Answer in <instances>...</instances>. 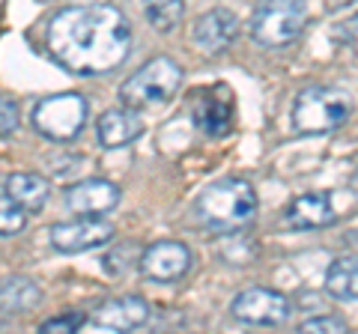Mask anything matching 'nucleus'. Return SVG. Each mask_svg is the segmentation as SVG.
I'll return each instance as SVG.
<instances>
[{"mask_svg":"<svg viewBox=\"0 0 358 334\" xmlns=\"http://www.w3.org/2000/svg\"><path fill=\"white\" fill-rule=\"evenodd\" d=\"M131 24L110 3L66 6L48 21V51L75 75H108L131 54Z\"/></svg>","mask_w":358,"mask_h":334,"instance_id":"obj_1","label":"nucleus"},{"mask_svg":"<svg viewBox=\"0 0 358 334\" xmlns=\"http://www.w3.org/2000/svg\"><path fill=\"white\" fill-rule=\"evenodd\" d=\"M194 212L200 224L209 227L212 233H236L254 224L257 215V191L248 180H221L203 188L197 197Z\"/></svg>","mask_w":358,"mask_h":334,"instance_id":"obj_2","label":"nucleus"},{"mask_svg":"<svg viewBox=\"0 0 358 334\" xmlns=\"http://www.w3.org/2000/svg\"><path fill=\"white\" fill-rule=\"evenodd\" d=\"M179 87H182V66L173 57H155L122 81L120 96L126 108L143 110V108H159L164 102H171L179 93Z\"/></svg>","mask_w":358,"mask_h":334,"instance_id":"obj_3","label":"nucleus"},{"mask_svg":"<svg viewBox=\"0 0 358 334\" xmlns=\"http://www.w3.org/2000/svg\"><path fill=\"white\" fill-rule=\"evenodd\" d=\"M305 0H257L251 13V36L263 48H287L305 33Z\"/></svg>","mask_w":358,"mask_h":334,"instance_id":"obj_4","label":"nucleus"},{"mask_svg":"<svg viewBox=\"0 0 358 334\" xmlns=\"http://www.w3.org/2000/svg\"><path fill=\"white\" fill-rule=\"evenodd\" d=\"M352 114L350 96L334 87H308L293 102V129L299 135H322L341 129Z\"/></svg>","mask_w":358,"mask_h":334,"instance_id":"obj_5","label":"nucleus"},{"mask_svg":"<svg viewBox=\"0 0 358 334\" xmlns=\"http://www.w3.org/2000/svg\"><path fill=\"white\" fill-rule=\"evenodd\" d=\"M90 117V102L81 93H57L45 96L33 105L30 122L36 129V135L54 143H69L84 131Z\"/></svg>","mask_w":358,"mask_h":334,"instance_id":"obj_6","label":"nucleus"},{"mask_svg":"<svg viewBox=\"0 0 358 334\" xmlns=\"http://www.w3.org/2000/svg\"><path fill=\"white\" fill-rule=\"evenodd\" d=\"M230 314L248 326H284L293 314V305L284 293L268 286H251L233 298Z\"/></svg>","mask_w":358,"mask_h":334,"instance_id":"obj_7","label":"nucleus"},{"mask_svg":"<svg viewBox=\"0 0 358 334\" xmlns=\"http://www.w3.org/2000/svg\"><path fill=\"white\" fill-rule=\"evenodd\" d=\"M114 239V224L105 221L102 215H78L75 221L51 227V245L60 254H81L102 248Z\"/></svg>","mask_w":358,"mask_h":334,"instance_id":"obj_8","label":"nucleus"},{"mask_svg":"<svg viewBox=\"0 0 358 334\" xmlns=\"http://www.w3.org/2000/svg\"><path fill=\"white\" fill-rule=\"evenodd\" d=\"M192 251H188L185 242H155L150 245L147 251L138 257L141 263V272L147 281H155V284H173L179 277H185L188 269H192Z\"/></svg>","mask_w":358,"mask_h":334,"instance_id":"obj_9","label":"nucleus"},{"mask_svg":"<svg viewBox=\"0 0 358 334\" xmlns=\"http://www.w3.org/2000/svg\"><path fill=\"white\" fill-rule=\"evenodd\" d=\"M194 126L209 138H224L233 129V96L227 87H212V90H197L192 102Z\"/></svg>","mask_w":358,"mask_h":334,"instance_id":"obj_10","label":"nucleus"},{"mask_svg":"<svg viewBox=\"0 0 358 334\" xmlns=\"http://www.w3.org/2000/svg\"><path fill=\"white\" fill-rule=\"evenodd\" d=\"M236 36H239V18L230 9H212V13L200 15L192 27L194 45L203 54H209V57L224 54L236 42Z\"/></svg>","mask_w":358,"mask_h":334,"instance_id":"obj_11","label":"nucleus"},{"mask_svg":"<svg viewBox=\"0 0 358 334\" xmlns=\"http://www.w3.org/2000/svg\"><path fill=\"white\" fill-rule=\"evenodd\" d=\"M120 203V188L108 180H84L66 188V206L75 215H105Z\"/></svg>","mask_w":358,"mask_h":334,"instance_id":"obj_12","label":"nucleus"},{"mask_svg":"<svg viewBox=\"0 0 358 334\" xmlns=\"http://www.w3.org/2000/svg\"><path fill=\"white\" fill-rule=\"evenodd\" d=\"M150 314H152V307L147 298L122 296V298H114V302H105L96 310L93 326L108 328V331H131V328H141L143 322H150Z\"/></svg>","mask_w":358,"mask_h":334,"instance_id":"obj_13","label":"nucleus"},{"mask_svg":"<svg viewBox=\"0 0 358 334\" xmlns=\"http://www.w3.org/2000/svg\"><path fill=\"white\" fill-rule=\"evenodd\" d=\"M96 131H99V143L105 150H122L143 135V119L131 108H114L99 117Z\"/></svg>","mask_w":358,"mask_h":334,"instance_id":"obj_14","label":"nucleus"},{"mask_svg":"<svg viewBox=\"0 0 358 334\" xmlns=\"http://www.w3.org/2000/svg\"><path fill=\"white\" fill-rule=\"evenodd\" d=\"M334 206L329 194H301L287 206V227L293 230H320L334 224Z\"/></svg>","mask_w":358,"mask_h":334,"instance_id":"obj_15","label":"nucleus"},{"mask_svg":"<svg viewBox=\"0 0 358 334\" xmlns=\"http://www.w3.org/2000/svg\"><path fill=\"white\" fill-rule=\"evenodd\" d=\"M6 194L24 209V212H39L51 197V185L39 173H13L6 180Z\"/></svg>","mask_w":358,"mask_h":334,"instance_id":"obj_16","label":"nucleus"},{"mask_svg":"<svg viewBox=\"0 0 358 334\" xmlns=\"http://www.w3.org/2000/svg\"><path fill=\"white\" fill-rule=\"evenodd\" d=\"M42 302V289L30 277H6L0 281V310L3 314H27Z\"/></svg>","mask_w":358,"mask_h":334,"instance_id":"obj_17","label":"nucleus"},{"mask_svg":"<svg viewBox=\"0 0 358 334\" xmlns=\"http://www.w3.org/2000/svg\"><path fill=\"white\" fill-rule=\"evenodd\" d=\"M326 289L338 302H355L358 296V263L355 257H341L329 266L326 272Z\"/></svg>","mask_w":358,"mask_h":334,"instance_id":"obj_18","label":"nucleus"},{"mask_svg":"<svg viewBox=\"0 0 358 334\" xmlns=\"http://www.w3.org/2000/svg\"><path fill=\"white\" fill-rule=\"evenodd\" d=\"M141 6L159 33H171L185 15V0H141Z\"/></svg>","mask_w":358,"mask_h":334,"instance_id":"obj_19","label":"nucleus"},{"mask_svg":"<svg viewBox=\"0 0 358 334\" xmlns=\"http://www.w3.org/2000/svg\"><path fill=\"white\" fill-rule=\"evenodd\" d=\"M221 257L230 260V263H254V254L257 248L242 236V230L236 233H221V245H218Z\"/></svg>","mask_w":358,"mask_h":334,"instance_id":"obj_20","label":"nucleus"},{"mask_svg":"<svg viewBox=\"0 0 358 334\" xmlns=\"http://www.w3.org/2000/svg\"><path fill=\"white\" fill-rule=\"evenodd\" d=\"M27 227V212L9 194H0V236H15Z\"/></svg>","mask_w":358,"mask_h":334,"instance_id":"obj_21","label":"nucleus"},{"mask_svg":"<svg viewBox=\"0 0 358 334\" xmlns=\"http://www.w3.org/2000/svg\"><path fill=\"white\" fill-rule=\"evenodd\" d=\"M21 126V114H18V102L13 96L0 93V140L13 138Z\"/></svg>","mask_w":358,"mask_h":334,"instance_id":"obj_22","label":"nucleus"},{"mask_svg":"<svg viewBox=\"0 0 358 334\" xmlns=\"http://www.w3.org/2000/svg\"><path fill=\"white\" fill-rule=\"evenodd\" d=\"M301 331L305 334H320V331H329V334H346L350 326L338 317H313L308 322H301Z\"/></svg>","mask_w":358,"mask_h":334,"instance_id":"obj_23","label":"nucleus"},{"mask_svg":"<svg viewBox=\"0 0 358 334\" xmlns=\"http://www.w3.org/2000/svg\"><path fill=\"white\" fill-rule=\"evenodd\" d=\"M87 322L84 314H66V317H54V319H45L42 322V334H57V331H78Z\"/></svg>","mask_w":358,"mask_h":334,"instance_id":"obj_24","label":"nucleus"},{"mask_svg":"<svg viewBox=\"0 0 358 334\" xmlns=\"http://www.w3.org/2000/svg\"><path fill=\"white\" fill-rule=\"evenodd\" d=\"M343 3H352V0H331V6H334V9L343 6Z\"/></svg>","mask_w":358,"mask_h":334,"instance_id":"obj_25","label":"nucleus"}]
</instances>
